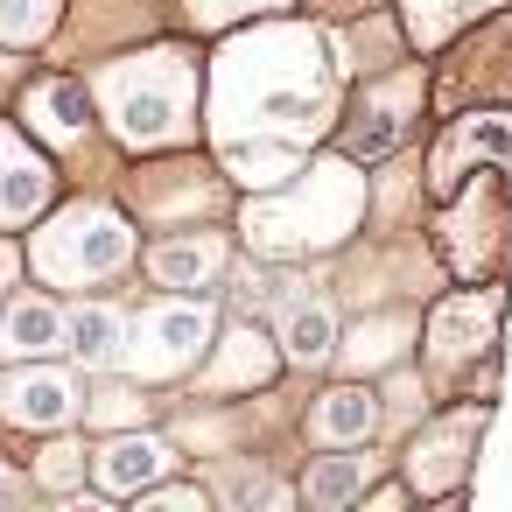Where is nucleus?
Listing matches in <instances>:
<instances>
[{"label": "nucleus", "mask_w": 512, "mask_h": 512, "mask_svg": "<svg viewBox=\"0 0 512 512\" xmlns=\"http://www.w3.org/2000/svg\"><path fill=\"white\" fill-rule=\"evenodd\" d=\"M106 99H113V127L148 148V141H169L183 106H190V71H176L169 57H134L106 78Z\"/></svg>", "instance_id": "obj_1"}, {"label": "nucleus", "mask_w": 512, "mask_h": 512, "mask_svg": "<svg viewBox=\"0 0 512 512\" xmlns=\"http://www.w3.org/2000/svg\"><path fill=\"white\" fill-rule=\"evenodd\" d=\"M127 225L113 218V211H71L64 225H50V239L36 246V260H43V274H57V281H92V274H106V267H120L127 260Z\"/></svg>", "instance_id": "obj_2"}, {"label": "nucleus", "mask_w": 512, "mask_h": 512, "mask_svg": "<svg viewBox=\"0 0 512 512\" xmlns=\"http://www.w3.org/2000/svg\"><path fill=\"white\" fill-rule=\"evenodd\" d=\"M477 155H491L498 169L512 162V120H505V113H470V120H456V134L435 148V190H442V197L463 190Z\"/></svg>", "instance_id": "obj_3"}, {"label": "nucleus", "mask_w": 512, "mask_h": 512, "mask_svg": "<svg viewBox=\"0 0 512 512\" xmlns=\"http://www.w3.org/2000/svg\"><path fill=\"white\" fill-rule=\"evenodd\" d=\"M71 379L64 372H15L8 386H0V407H8L15 421H29V428H50V421H64L71 414Z\"/></svg>", "instance_id": "obj_4"}, {"label": "nucleus", "mask_w": 512, "mask_h": 512, "mask_svg": "<svg viewBox=\"0 0 512 512\" xmlns=\"http://www.w3.org/2000/svg\"><path fill=\"white\" fill-rule=\"evenodd\" d=\"M176 456L155 442V435H127V442H106L99 449V484L106 491H141L148 477H162Z\"/></svg>", "instance_id": "obj_5"}, {"label": "nucleus", "mask_w": 512, "mask_h": 512, "mask_svg": "<svg viewBox=\"0 0 512 512\" xmlns=\"http://www.w3.org/2000/svg\"><path fill=\"white\" fill-rule=\"evenodd\" d=\"M8 337H15L8 351H50V344L64 337V316H57V309H43V302H22V309L8 316Z\"/></svg>", "instance_id": "obj_6"}, {"label": "nucleus", "mask_w": 512, "mask_h": 512, "mask_svg": "<svg viewBox=\"0 0 512 512\" xmlns=\"http://www.w3.org/2000/svg\"><path fill=\"white\" fill-rule=\"evenodd\" d=\"M316 428H323V435H365V428H372V400H365L358 386H344V393H330V400H323Z\"/></svg>", "instance_id": "obj_7"}, {"label": "nucleus", "mask_w": 512, "mask_h": 512, "mask_svg": "<svg viewBox=\"0 0 512 512\" xmlns=\"http://www.w3.org/2000/svg\"><path fill=\"white\" fill-rule=\"evenodd\" d=\"M197 337H204V309H162V316H155V344H162V358H190Z\"/></svg>", "instance_id": "obj_8"}, {"label": "nucleus", "mask_w": 512, "mask_h": 512, "mask_svg": "<svg viewBox=\"0 0 512 512\" xmlns=\"http://www.w3.org/2000/svg\"><path fill=\"white\" fill-rule=\"evenodd\" d=\"M71 337H78V358H92V365H106V358L120 351V323H113L106 309H85V316L71 323Z\"/></svg>", "instance_id": "obj_9"}, {"label": "nucleus", "mask_w": 512, "mask_h": 512, "mask_svg": "<svg viewBox=\"0 0 512 512\" xmlns=\"http://www.w3.org/2000/svg\"><path fill=\"white\" fill-rule=\"evenodd\" d=\"M218 260V246H155V274L162 281H197Z\"/></svg>", "instance_id": "obj_10"}, {"label": "nucleus", "mask_w": 512, "mask_h": 512, "mask_svg": "<svg viewBox=\"0 0 512 512\" xmlns=\"http://www.w3.org/2000/svg\"><path fill=\"white\" fill-rule=\"evenodd\" d=\"M50 0H0V36H43Z\"/></svg>", "instance_id": "obj_11"}, {"label": "nucleus", "mask_w": 512, "mask_h": 512, "mask_svg": "<svg viewBox=\"0 0 512 512\" xmlns=\"http://www.w3.org/2000/svg\"><path fill=\"white\" fill-rule=\"evenodd\" d=\"M288 344H295V358H323V351H330V316H323V309H302V316L288 323Z\"/></svg>", "instance_id": "obj_12"}, {"label": "nucleus", "mask_w": 512, "mask_h": 512, "mask_svg": "<svg viewBox=\"0 0 512 512\" xmlns=\"http://www.w3.org/2000/svg\"><path fill=\"white\" fill-rule=\"evenodd\" d=\"M43 120H50V127H78V120H85L78 85H50V92H43Z\"/></svg>", "instance_id": "obj_13"}, {"label": "nucleus", "mask_w": 512, "mask_h": 512, "mask_svg": "<svg viewBox=\"0 0 512 512\" xmlns=\"http://www.w3.org/2000/svg\"><path fill=\"white\" fill-rule=\"evenodd\" d=\"M358 491V463H323L316 470V498H351Z\"/></svg>", "instance_id": "obj_14"}]
</instances>
